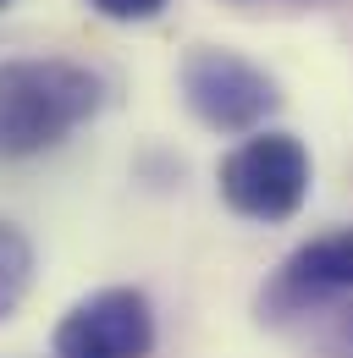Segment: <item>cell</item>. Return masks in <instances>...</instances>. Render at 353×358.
Wrapping results in <instances>:
<instances>
[{
	"label": "cell",
	"instance_id": "5b68a950",
	"mask_svg": "<svg viewBox=\"0 0 353 358\" xmlns=\"http://www.w3.org/2000/svg\"><path fill=\"white\" fill-rule=\"evenodd\" d=\"M282 281L293 292H353V231H326V237L304 243L287 259Z\"/></svg>",
	"mask_w": 353,
	"mask_h": 358
},
{
	"label": "cell",
	"instance_id": "52a82bcc",
	"mask_svg": "<svg viewBox=\"0 0 353 358\" xmlns=\"http://www.w3.org/2000/svg\"><path fill=\"white\" fill-rule=\"evenodd\" d=\"M99 17H116V22H138V17H155L166 0H88Z\"/></svg>",
	"mask_w": 353,
	"mask_h": 358
},
{
	"label": "cell",
	"instance_id": "8992f818",
	"mask_svg": "<svg viewBox=\"0 0 353 358\" xmlns=\"http://www.w3.org/2000/svg\"><path fill=\"white\" fill-rule=\"evenodd\" d=\"M28 270H34V254H28L22 231L0 221V320L17 309V298H22V287H28Z\"/></svg>",
	"mask_w": 353,
	"mask_h": 358
},
{
	"label": "cell",
	"instance_id": "7a4b0ae2",
	"mask_svg": "<svg viewBox=\"0 0 353 358\" xmlns=\"http://www.w3.org/2000/svg\"><path fill=\"white\" fill-rule=\"evenodd\" d=\"M309 193V155L293 133H260L221 160V199L249 221H293Z\"/></svg>",
	"mask_w": 353,
	"mask_h": 358
},
{
	"label": "cell",
	"instance_id": "6da1fadb",
	"mask_svg": "<svg viewBox=\"0 0 353 358\" xmlns=\"http://www.w3.org/2000/svg\"><path fill=\"white\" fill-rule=\"evenodd\" d=\"M94 105L99 83L72 61H0V160L55 149Z\"/></svg>",
	"mask_w": 353,
	"mask_h": 358
},
{
	"label": "cell",
	"instance_id": "3957f363",
	"mask_svg": "<svg viewBox=\"0 0 353 358\" xmlns=\"http://www.w3.org/2000/svg\"><path fill=\"white\" fill-rule=\"evenodd\" d=\"M182 99L216 133H249L276 110V83L232 50H193L182 61Z\"/></svg>",
	"mask_w": 353,
	"mask_h": 358
},
{
	"label": "cell",
	"instance_id": "ba28073f",
	"mask_svg": "<svg viewBox=\"0 0 353 358\" xmlns=\"http://www.w3.org/2000/svg\"><path fill=\"white\" fill-rule=\"evenodd\" d=\"M0 6H6V0H0Z\"/></svg>",
	"mask_w": 353,
	"mask_h": 358
},
{
	"label": "cell",
	"instance_id": "277c9868",
	"mask_svg": "<svg viewBox=\"0 0 353 358\" xmlns=\"http://www.w3.org/2000/svg\"><path fill=\"white\" fill-rule=\"evenodd\" d=\"M155 314L132 287H105L55 325V358H149Z\"/></svg>",
	"mask_w": 353,
	"mask_h": 358
}]
</instances>
